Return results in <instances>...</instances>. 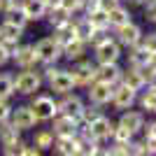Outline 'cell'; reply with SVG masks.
I'll return each instance as SVG.
<instances>
[{"label":"cell","mask_w":156,"mask_h":156,"mask_svg":"<svg viewBox=\"0 0 156 156\" xmlns=\"http://www.w3.org/2000/svg\"><path fill=\"white\" fill-rule=\"evenodd\" d=\"M40 154H42V149H40V147H35V144H33V147H26V144H23L19 156H40Z\"/></svg>","instance_id":"42"},{"label":"cell","mask_w":156,"mask_h":156,"mask_svg":"<svg viewBox=\"0 0 156 156\" xmlns=\"http://www.w3.org/2000/svg\"><path fill=\"white\" fill-rule=\"evenodd\" d=\"M51 37L56 40V42H58L61 47H63V44H68L70 40H75V37H77V33H75V21H72V19H68L65 23L56 26V28H54V35H51Z\"/></svg>","instance_id":"21"},{"label":"cell","mask_w":156,"mask_h":156,"mask_svg":"<svg viewBox=\"0 0 156 156\" xmlns=\"http://www.w3.org/2000/svg\"><path fill=\"white\" fill-rule=\"evenodd\" d=\"M144 16H147L151 23H156V0H147V2H144Z\"/></svg>","instance_id":"40"},{"label":"cell","mask_w":156,"mask_h":156,"mask_svg":"<svg viewBox=\"0 0 156 156\" xmlns=\"http://www.w3.org/2000/svg\"><path fill=\"white\" fill-rule=\"evenodd\" d=\"M47 82H49V89H51L54 93H61V96L77 89V84H75V79H72L70 70H58L51 79H47Z\"/></svg>","instance_id":"12"},{"label":"cell","mask_w":156,"mask_h":156,"mask_svg":"<svg viewBox=\"0 0 156 156\" xmlns=\"http://www.w3.org/2000/svg\"><path fill=\"white\" fill-rule=\"evenodd\" d=\"M35 54H37V61L40 63H56V61L63 56V47L56 42L54 37H42L35 42Z\"/></svg>","instance_id":"2"},{"label":"cell","mask_w":156,"mask_h":156,"mask_svg":"<svg viewBox=\"0 0 156 156\" xmlns=\"http://www.w3.org/2000/svg\"><path fill=\"white\" fill-rule=\"evenodd\" d=\"M93 30L96 28L91 26V21L86 19V16H82V19H75V33H77V37L79 40H84V42H89L93 35Z\"/></svg>","instance_id":"27"},{"label":"cell","mask_w":156,"mask_h":156,"mask_svg":"<svg viewBox=\"0 0 156 156\" xmlns=\"http://www.w3.org/2000/svg\"><path fill=\"white\" fill-rule=\"evenodd\" d=\"M130 2H133V5H144L147 0H130Z\"/></svg>","instance_id":"47"},{"label":"cell","mask_w":156,"mask_h":156,"mask_svg":"<svg viewBox=\"0 0 156 156\" xmlns=\"http://www.w3.org/2000/svg\"><path fill=\"white\" fill-rule=\"evenodd\" d=\"M144 133H147V135H154L156 137V121H151V124H147V126H144Z\"/></svg>","instance_id":"44"},{"label":"cell","mask_w":156,"mask_h":156,"mask_svg":"<svg viewBox=\"0 0 156 156\" xmlns=\"http://www.w3.org/2000/svg\"><path fill=\"white\" fill-rule=\"evenodd\" d=\"M12 9V0H0V12L5 14V12H9Z\"/></svg>","instance_id":"45"},{"label":"cell","mask_w":156,"mask_h":156,"mask_svg":"<svg viewBox=\"0 0 156 156\" xmlns=\"http://www.w3.org/2000/svg\"><path fill=\"white\" fill-rule=\"evenodd\" d=\"M128 49H130V54H128V65H137V68H142V65L149 61V51H147L140 42H137V44H133V47H128Z\"/></svg>","instance_id":"24"},{"label":"cell","mask_w":156,"mask_h":156,"mask_svg":"<svg viewBox=\"0 0 156 156\" xmlns=\"http://www.w3.org/2000/svg\"><path fill=\"white\" fill-rule=\"evenodd\" d=\"M9 114H12L9 98H0V124H2V121H9Z\"/></svg>","instance_id":"38"},{"label":"cell","mask_w":156,"mask_h":156,"mask_svg":"<svg viewBox=\"0 0 156 156\" xmlns=\"http://www.w3.org/2000/svg\"><path fill=\"white\" fill-rule=\"evenodd\" d=\"M89 89V100L91 103H96V105H110V100H112V91H114V86L112 84H107V82H100V79H96V82H91V84L86 86Z\"/></svg>","instance_id":"9"},{"label":"cell","mask_w":156,"mask_h":156,"mask_svg":"<svg viewBox=\"0 0 156 156\" xmlns=\"http://www.w3.org/2000/svg\"><path fill=\"white\" fill-rule=\"evenodd\" d=\"M33 144L35 147H40V149L44 151V149H51V144H54V133L51 128H42L35 133V140H33Z\"/></svg>","instance_id":"28"},{"label":"cell","mask_w":156,"mask_h":156,"mask_svg":"<svg viewBox=\"0 0 156 156\" xmlns=\"http://www.w3.org/2000/svg\"><path fill=\"white\" fill-rule=\"evenodd\" d=\"M44 19L49 21V26H51V28H56V26H61V23H65L68 19H72V14L65 12L61 5H54V7H47Z\"/></svg>","instance_id":"23"},{"label":"cell","mask_w":156,"mask_h":156,"mask_svg":"<svg viewBox=\"0 0 156 156\" xmlns=\"http://www.w3.org/2000/svg\"><path fill=\"white\" fill-rule=\"evenodd\" d=\"M100 114H103L100 105H96V103L84 105V110H82V117H79V121H84V124H91V121H96Z\"/></svg>","instance_id":"30"},{"label":"cell","mask_w":156,"mask_h":156,"mask_svg":"<svg viewBox=\"0 0 156 156\" xmlns=\"http://www.w3.org/2000/svg\"><path fill=\"white\" fill-rule=\"evenodd\" d=\"M14 96V75L0 72V98H12Z\"/></svg>","instance_id":"29"},{"label":"cell","mask_w":156,"mask_h":156,"mask_svg":"<svg viewBox=\"0 0 156 156\" xmlns=\"http://www.w3.org/2000/svg\"><path fill=\"white\" fill-rule=\"evenodd\" d=\"M112 140H114V142H130V140H133V133H130L124 124H117L114 130H112Z\"/></svg>","instance_id":"33"},{"label":"cell","mask_w":156,"mask_h":156,"mask_svg":"<svg viewBox=\"0 0 156 156\" xmlns=\"http://www.w3.org/2000/svg\"><path fill=\"white\" fill-rule=\"evenodd\" d=\"M142 144H144V154H147V156H154L156 154V137L154 135H144Z\"/></svg>","instance_id":"39"},{"label":"cell","mask_w":156,"mask_h":156,"mask_svg":"<svg viewBox=\"0 0 156 156\" xmlns=\"http://www.w3.org/2000/svg\"><path fill=\"white\" fill-rule=\"evenodd\" d=\"M21 12H23V16L28 21H40V19H44V14H47V5L42 0H23Z\"/></svg>","instance_id":"18"},{"label":"cell","mask_w":156,"mask_h":156,"mask_svg":"<svg viewBox=\"0 0 156 156\" xmlns=\"http://www.w3.org/2000/svg\"><path fill=\"white\" fill-rule=\"evenodd\" d=\"M84 16L91 21V26H93V28H110V21H107V12H103V9H96V12L84 14Z\"/></svg>","instance_id":"32"},{"label":"cell","mask_w":156,"mask_h":156,"mask_svg":"<svg viewBox=\"0 0 156 156\" xmlns=\"http://www.w3.org/2000/svg\"><path fill=\"white\" fill-rule=\"evenodd\" d=\"M154 114H156V112H154Z\"/></svg>","instance_id":"48"},{"label":"cell","mask_w":156,"mask_h":156,"mask_svg":"<svg viewBox=\"0 0 156 156\" xmlns=\"http://www.w3.org/2000/svg\"><path fill=\"white\" fill-rule=\"evenodd\" d=\"M30 110L35 112V119H37V121H51V119L58 114L56 100H54L51 96H35L30 100Z\"/></svg>","instance_id":"4"},{"label":"cell","mask_w":156,"mask_h":156,"mask_svg":"<svg viewBox=\"0 0 156 156\" xmlns=\"http://www.w3.org/2000/svg\"><path fill=\"white\" fill-rule=\"evenodd\" d=\"M51 149L61 156H77V135L75 137H54Z\"/></svg>","instance_id":"20"},{"label":"cell","mask_w":156,"mask_h":156,"mask_svg":"<svg viewBox=\"0 0 156 156\" xmlns=\"http://www.w3.org/2000/svg\"><path fill=\"white\" fill-rule=\"evenodd\" d=\"M93 54H96V63H117L121 58V44L117 40H103L93 47Z\"/></svg>","instance_id":"3"},{"label":"cell","mask_w":156,"mask_h":156,"mask_svg":"<svg viewBox=\"0 0 156 156\" xmlns=\"http://www.w3.org/2000/svg\"><path fill=\"white\" fill-rule=\"evenodd\" d=\"M119 82L130 86L133 91H142L147 86V77L142 75V68H137V65H128L126 70H121V79Z\"/></svg>","instance_id":"14"},{"label":"cell","mask_w":156,"mask_h":156,"mask_svg":"<svg viewBox=\"0 0 156 156\" xmlns=\"http://www.w3.org/2000/svg\"><path fill=\"white\" fill-rule=\"evenodd\" d=\"M9 121H12L19 130H30V128H35V124H37L35 112L30 110V105H19V107H12Z\"/></svg>","instance_id":"8"},{"label":"cell","mask_w":156,"mask_h":156,"mask_svg":"<svg viewBox=\"0 0 156 156\" xmlns=\"http://www.w3.org/2000/svg\"><path fill=\"white\" fill-rule=\"evenodd\" d=\"M107 21H110V28H117V26H121V23H126V21H130V12L126 7L117 5L114 9L107 12Z\"/></svg>","instance_id":"26"},{"label":"cell","mask_w":156,"mask_h":156,"mask_svg":"<svg viewBox=\"0 0 156 156\" xmlns=\"http://www.w3.org/2000/svg\"><path fill=\"white\" fill-rule=\"evenodd\" d=\"M42 2H44V5H47V7H54V5H58L61 0H42Z\"/></svg>","instance_id":"46"},{"label":"cell","mask_w":156,"mask_h":156,"mask_svg":"<svg viewBox=\"0 0 156 156\" xmlns=\"http://www.w3.org/2000/svg\"><path fill=\"white\" fill-rule=\"evenodd\" d=\"M19 135H21V130L16 128L12 121H2V124H0V144H2V147L16 144L19 142Z\"/></svg>","instance_id":"22"},{"label":"cell","mask_w":156,"mask_h":156,"mask_svg":"<svg viewBox=\"0 0 156 156\" xmlns=\"http://www.w3.org/2000/svg\"><path fill=\"white\" fill-rule=\"evenodd\" d=\"M119 2H121V0H98V7H100L103 12H110V9H114Z\"/></svg>","instance_id":"41"},{"label":"cell","mask_w":156,"mask_h":156,"mask_svg":"<svg viewBox=\"0 0 156 156\" xmlns=\"http://www.w3.org/2000/svg\"><path fill=\"white\" fill-rule=\"evenodd\" d=\"M40 86H42V72H37L35 68H21V72L14 77V93L35 96Z\"/></svg>","instance_id":"1"},{"label":"cell","mask_w":156,"mask_h":156,"mask_svg":"<svg viewBox=\"0 0 156 156\" xmlns=\"http://www.w3.org/2000/svg\"><path fill=\"white\" fill-rule=\"evenodd\" d=\"M119 124H124L133 135H135V133H142V128H144V112H137V110H130L128 107V110H124Z\"/></svg>","instance_id":"17"},{"label":"cell","mask_w":156,"mask_h":156,"mask_svg":"<svg viewBox=\"0 0 156 156\" xmlns=\"http://www.w3.org/2000/svg\"><path fill=\"white\" fill-rule=\"evenodd\" d=\"M51 133L54 137H75L77 135V121L70 117H65V114H56L51 119Z\"/></svg>","instance_id":"11"},{"label":"cell","mask_w":156,"mask_h":156,"mask_svg":"<svg viewBox=\"0 0 156 156\" xmlns=\"http://www.w3.org/2000/svg\"><path fill=\"white\" fill-rule=\"evenodd\" d=\"M5 21H9V23H16V26L26 28L28 19L23 16V12L21 9H9V12H5Z\"/></svg>","instance_id":"34"},{"label":"cell","mask_w":156,"mask_h":156,"mask_svg":"<svg viewBox=\"0 0 156 156\" xmlns=\"http://www.w3.org/2000/svg\"><path fill=\"white\" fill-rule=\"evenodd\" d=\"M7 61H12V54H9V51L5 49V47L0 44V68H2V65H5Z\"/></svg>","instance_id":"43"},{"label":"cell","mask_w":156,"mask_h":156,"mask_svg":"<svg viewBox=\"0 0 156 156\" xmlns=\"http://www.w3.org/2000/svg\"><path fill=\"white\" fill-rule=\"evenodd\" d=\"M12 61L16 68H35V63H40L33 44H19L12 54Z\"/></svg>","instance_id":"13"},{"label":"cell","mask_w":156,"mask_h":156,"mask_svg":"<svg viewBox=\"0 0 156 156\" xmlns=\"http://www.w3.org/2000/svg\"><path fill=\"white\" fill-rule=\"evenodd\" d=\"M70 75H72V79H75L77 86H84L86 89L91 82H96V65H93L91 61H82L79 58L77 65L70 70Z\"/></svg>","instance_id":"10"},{"label":"cell","mask_w":156,"mask_h":156,"mask_svg":"<svg viewBox=\"0 0 156 156\" xmlns=\"http://www.w3.org/2000/svg\"><path fill=\"white\" fill-rule=\"evenodd\" d=\"M86 47H89V42L75 37V40H70L68 44H63V56H65L68 61H79V58H84Z\"/></svg>","instance_id":"19"},{"label":"cell","mask_w":156,"mask_h":156,"mask_svg":"<svg viewBox=\"0 0 156 156\" xmlns=\"http://www.w3.org/2000/svg\"><path fill=\"white\" fill-rule=\"evenodd\" d=\"M114 30V35H117V42L124 47H133L140 42V37H142V28L137 26V23H133V21H126V23H121V26L112 28Z\"/></svg>","instance_id":"5"},{"label":"cell","mask_w":156,"mask_h":156,"mask_svg":"<svg viewBox=\"0 0 156 156\" xmlns=\"http://www.w3.org/2000/svg\"><path fill=\"white\" fill-rule=\"evenodd\" d=\"M96 79L100 82H107V84H119L121 79V68H119V61L117 63H98L96 65Z\"/></svg>","instance_id":"16"},{"label":"cell","mask_w":156,"mask_h":156,"mask_svg":"<svg viewBox=\"0 0 156 156\" xmlns=\"http://www.w3.org/2000/svg\"><path fill=\"white\" fill-rule=\"evenodd\" d=\"M140 44H142L149 54H154L156 51V33H147V35H142V37H140Z\"/></svg>","instance_id":"37"},{"label":"cell","mask_w":156,"mask_h":156,"mask_svg":"<svg viewBox=\"0 0 156 156\" xmlns=\"http://www.w3.org/2000/svg\"><path fill=\"white\" fill-rule=\"evenodd\" d=\"M58 5L63 7L65 12H70V14H77V12H82V5H84V0H61Z\"/></svg>","instance_id":"36"},{"label":"cell","mask_w":156,"mask_h":156,"mask_svg":"<svg viewBox=\"0 0 156 156\" xmlns=\"http://www.w3.org/2000/svg\"><path fill=\"white\" fill-rule=\"evenodd\" d=\"M135 100H137V91H133L130 86H126V84H114V91H112V100L110 103L117 107V110H128V107H133L135 105Z\"/></svg>","instance_id":"6"},{"label":"cell","mask_w":156,"mask_h":156,"mask_svg":"<svg viewBox=\"0 0 156 156\" xmlns=\"http://www.w3.org/2000/svg\"><path fill=\"white\" fill-rule=\"evenodd\" d=\"M144 89L147 91L140 98V105H142L144 112H156V89H149V86H144Z\"/></svg>","instance_id":"31"},{"label":"cell","mask_w":156,"mask_h":156,"mask_svg":"<svg viewBox=\"0 0 156 156\" xmlns=\"http://www.w3.org/2000/svg\"><path fill=\"white\" fill-rule=\"evenodd\" d=\"M114 126H117V124H114L112 119H107L105 114H100L96 121H91V124H89V130H91V135L96 137L98 142H103V140H110V137H112Z\"/></svg>","instance_id":"15"},{"label":"cell","mask_w":156,"mask_h":156,"mask_svg":"<svg viewBox=\"0 0 156 156\" xmlns=\"http://www.w3.org/2000/svg\"><path fill=\"white\" fill-rule=\"evenodd\" d=\"M0 37L12 40V42H19V40L23 37V28L16 26V23H9V21L2 19V23H0Z\"/></svg>","instance_id":"25"},{"label":"cell","mask_w":156,"mask_h":156,"mask_svg":"<svg viewBox=\"0 0 156 156\" xmlns=\"http://www.w3.org/2000/svg\"><path fill=\"white\" fill-rule=\"evenodd\" d=\"M56 107H58V114H65V117L77 121L82 117V110H84V100L70 91V93H63V100H58Z\"/></svg>","instance_id":"7"},{"label":"cell","mask_w":156,"mask_h":156,"mask_svg":"<svg viewBox=\"0 0 156 156\" xmlns=\"http://www.w3.org/2000/svg\"><path fill=\"white\" fill-rule=\"evenodd\" d=\"M142 75L147 77V82H149V79L156 75V51H154V54H149V61L142 65Z\"/></svg>","instance_id":"35"}]
</instances>
